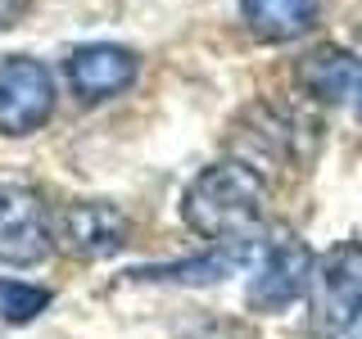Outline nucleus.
Here are the masks:
<instances>
[{"label": "nucleus", "mask_w": 362, "mask_h": 339, "mask_svg": "<svg viewBox=\"0 0 362 339\" xmlns=\"http://www.w3.org/2000/svg\"><path fill=\"white\" fill-rule=\"evenodd\" d=\"M267 218V181L240 158H222L195 172L181 190V222L222 249H245Z\"/></svg>", "instance_id": "1"}, {"label": "nucleus", "mask_w": 362, "mask_h": 339, "mask_svg": "<svg viewBox=\"0 0 362 339\" xmlns=\"http://www.w3.org/2000/svg\"><path fill=\"white\" fill-rule=\"evenodd\" d=\"M349 339H362V316L354 321V331H349Z\"/></svg>", "instance_id": "14"}, {"label": "nucleus", "mask_w": 362, "mask_h": 339, "mask_svg": "<svg viewBox=\"0 0 362 339\" xmlns=\"http://www.w3.org/2000/svg\"><path fill=\"white\" fill-rule=\"evenodd\" d=\"M64 77H68V86H73V95L82 100V105H105V100L136 86L141 59H136V50H127V45L95 41V45H77V50L68 54Z\"/></svg>", "instance_id": "7"}, {"label": "nucleus", "mask_w": 362, "mask_h": 339, "mask_svg": "<svg viewBox=\"0 0 362 339\" xmlns=\"http://www.w3.org/2000/svg\"><path fill=\"white\" fill-rule=\"evenodd\" d=\"M240 18L258 41H299L322 18V0H240Z\"/></svg>", "instance_id": "10"}, {"label": "nucleus", "mask_w": 362, "mask_h": 339, "mask_svg": "<svg viewBox=\"0 0 362 339\" xmlns=\"http://www.w3.org/2000/svg\"><path fill=\"white\" fill-rule=\"evenodd\" d=\"M54 73L32 54H9L0 64V136H32L54 113Z\"/></svg>", "instance_id": "4"}, {"label": "nucleus", "mask_w": 362, "mask_h": 339, "mask_svg": "<svg viewBox=\"0 0 362 339\" xmlns=\"http://www.w3.org/2000/svg\"><path fill=\"white\" fill-rule=\"evenodd\" d=\"M245 122H249V131L235 127V136H231V150H235L231 158L249 163L258 177L286 172V167L299 163L317 141V122L299 118V113H286V109H272V105L249 109Z\"/></svg>", "instance_id": "3"}, {"label": "nucleus", "mask_w": 362, "mask_h": 339, "mask_svg": "<svg viewBox=\"0 0 362 339\" xmlns=\"http://www.w3.org/2000/svg\"><path fill=\"white\" fill-rule=\"evenodd\" d=\"M127 235L132 226L113 203H100V199H82V203H68V208L54 218V240H59L68 254L86 258H113L127 249Z\"/></svg>", "instance_id": "8"}, {"label": "nucleus", "mask_w": 362, "mask_h": 339, "mask_svg": "<svg viewBox=\"0 0 362 339\" xmlns=\"http://www.w3.org/2000/svg\"><path fill=\"white\" fill-rule=\"evenodd\" d=\"M358 113H362V100H358Z\"/></svg>", "instance_id": "15"}, {"label": "nucleus", "mask_w": 362, "mask_h": 339, "mask_svg": "<svg viewBox=\"0 0 362 339\" xmlns=\"http://www.w3.org/2000/svg\"><path fill=\"white\" fill-rule=\"evenodd\" d=\"M299 77V90L313 95L317 105H349V100H362V59L339 45H317L299 59L294 68Z\"/></svg>", "instance_id": "9"}, {"label": "nucleus", "mask_w": 362, "mask_h": 339, "mask_svg": "<svg viewBox=\"0 0 362 339\" xmlns=\"http://www.w3.org/2000/svg\"><path fill=\"white\" fill-rule=\"evenodd\" d=\"M245 249H226V254H204L190 263H163V267H136L127 271L132 280H154V285H218L240 267Z\"/></svg>", "instance_id": "11"}, {"label": "nucleus", "mask_w": 362, "mask_h": 339, "mask_svg": "<svg viewBox=\"0 0 362 339\" xmlns=\"http://www.w3.org/2000/svg\"><path fill=\"white\" fill-rule=\"evenodd\" d=\"M317 254L299 235H276L267 244L263 263H258L254 280H249V308L258 312H286L294 299H303L313 285Z\"/></svg>", "instance_id": "6"}, {"label": "nucleus", "mask_w": 362, "mask_h": 339, "mask_svg": "<svg viewBox=\"0 0 362 339\" xmlns=\"http://www.w3.org/2000/svg\"><path fill=\"white\" fill-rule=\"evenodd\" d=\"M54 294L45 285H32V280H14V276H0V316L5 321H32V316H41L45 308H50Z\"/></svg>", "instance_id": "12"}, {"label": "nucleus", "mask_w": 362, "mask_h": 339, "mask_svg": "<svg viewBox=\"0 0 362 339\" xmlns=\"http://www.w3.org/2000/svg\"><path fill=\"white\" fill-rule=\"evenodd\" d=\"M28 9H32V0H0V32H5V28H18Z\"/></svg>", "instance_id": "13"}, {"label": "nucleus", "mask_w": 362, "mask_h": 339, "mask_svg": "<svg viewBox=\"0 0 362 339\" xmlns=\"http://www.w3.org/2000/svg\"><path fill=\"white\" fill-rule=\"evenodd\" d=\"M54 254V222L45 218L37 190L0 181V263L37 267Z\"/></svg>", "instance_id": "5"}, {"label": "nucleus", "mask_w": 362, "mask_h": 339, "mask_svg": "<svg viewBox=\"0 0 362 339\" xmlns=\"http://www.w3.org/2000/svg\"><path fill=\"white\" fill-rule=\"evenodd\" d=\"M358 316H362V244L339 240L313 267L308 321L317 339H344Z\"/></svg>", "instance_id": "2"}]
</instances>
